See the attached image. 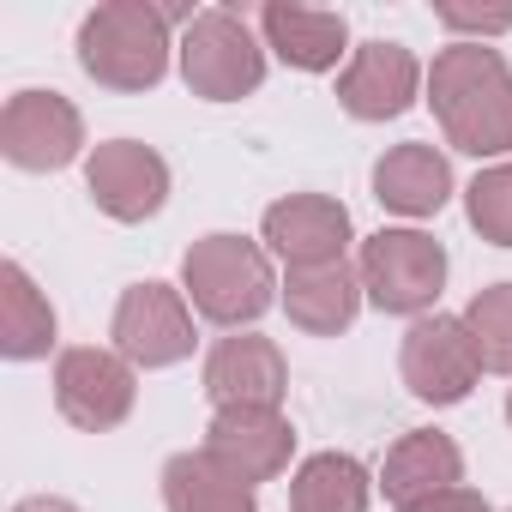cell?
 Masks as SVG:
<instances>
[{
    "mask_svg": "<svg viewBox=\"0 0 512 512\" xmlns=\"http://www.w3.org/2000/svg\"><path fill=\"white\" fill-rule=\"evenodd\" d=\"M428 103L452 151L500 157L512 151V67L500 49L452 43L428 67Z\"/></svg>",
    "mask_w": 512,
    "mask_h": 512,
    "instance_id": "cell-1",
    "label": "cell"
},
{
    "mask_svg": "<svg viewBox=\"0 0 512 512\" xmlns=\"http://www.w3.org/2000/svg\"><path fill=\"white\" fill-rule=\"evenodd\" d=\"M181 13L145 0H109L79 25V67L109 91H151L169 73V25Z\"/></svg>",
    "mask_w": 512,
    "mask_h": 512,
    "instance_id": "cell-2",
    "label": "cell"
},
{
    "mask_svg": "<svg viewBox=\"0 0 512 512\" xmlns=\"http://www.w3.org/2000/svg\"><path fill=\"white\" fill-rule=\"evenodd\" d=\"M181 284L193 314H205L211 326H253L272 302H278V278L272 260L241 235H205L187 247L181 260Z\"/></svg>",
    "mask_w": 512,
    "mask_h": 512,
    "instance_id": "cell-3",
    "label": "cell"
},
{
    "mask_svg": "<svg viewBox=\"0 0 512 512\" xmlns=\"http://www.w3.org/2000/svg\"><path fill=\"white\" fill-rule=\"evenodd\" d=\"M181 79L193 97L205 103H235L247 91H260L266 79V43L253 37V25L229 7H211L199 19H187L181 37Z\"/></svg>",
    "mask_w": 512,
    "mask_h": 512,
    "instance_id": "cell-4",
    "label": "cell"
},
{
    "mask_svg": "<svg viewBox=\"0 0 512 512\" xmlns=\"http://www.w3.org/2000/svg\"><path fill=\"white\" fill-rule=\"evenodd\" d=\"M356 272L380 314H428L446 290V247L422 229H380L362 241Z\"/></svg>",
    "mask_w": 512,
    "mask_h": 512,
    "instance_id": "cell-5",
    "label": "cell"
},
{
    "mask_svg": "<svg viewBox=\"0 0 512 512\" xmlns=\"http://www.w3.org/2000/svg\"><path fill=\"white\" fill-rule=\"evenodd\" d=\"M115 356H127L133 368H175L193 356V314L187 296L169 284H133L115 302Z\"/></svg>",
    "mask_w": 512,
    "mask_h": 512,
    "instance_id": "cell-6",
    "label": "cell"
},
{
    "mask_svg": "<svg viewBox=\"0 0 512 512\" xmlns=\"http://www.w3.org/2000/svg\"><path fill=\"white\" fill-rule=\"evenodd\" d=\"M398 374H404V386H410L422 404H458V398H470L482 362H476V344H470L464 320H458V314H422V320L404 332Z\"/></svg>",
    "mask_w": 512,
    "mask_h": 512,
    "instance_id": "cell-7",
    "label": "cell"
},
{
    "mask_svg": "<svg viewBox=\"0 0 512 512\" xmlns=\"http://www.w3.org/2000/svg\"><path fill=\"white\" fill-rule=\"evenodd\" d=\"M133 362L109 356V350H67L55 362V410L85 428V434H109L133 416Z\"/></svg>",
    "mask_w": 512,
    "mask_h": 512,
    "instance_id": "cell-8",
    "label": "cell"
},
{
    "mask_svg": "<svg viewBox=\"0 0 512 512\" xmlns=\"http://www.w3.org/2000/svg\"><path fill=\"white\" fill-rule=\"evenodd\" d=\"M85 145V121L61 91H19L7 109H0V151H7L13 169H67Z\"/></svg>",
    "mask_w": 512,
    "mask_h": 512,
    "instance_id": "cell-9",
    "label": "cell"
},
{
    "mask_svg": "<svg viewBox=\"0 0 512 512\" xmlns=\"http://www.w3.org/2000/svg\"><path fill=\"white\" fill-rule=\"evenodd\" d=\"M85 187H91V199H97L103 217H115V223H145V217H157L163 199H169V163H163L151 145H139V139H109V145L91 151Z\"/></svg>",
    "mask_w": 512,
    "mask_h": 512,
    "instance_id": "cell-10",
    "label": "cell"
},
{
    "mask_svg": "<svg viewBox=\"0 0 512 512\" xmlns=\"http://www.w3.org/2000/svg\"><path fill=\"white\" fill-rule=\"evenodd\" d=\"M205 392L217 410H278L290 392V368L284 350L260 332H235L217 338L205 356Z\"/></svg>",
    "mask_w": 512,
    "mask_h": 512,
    "instance_id": "cell-11",
    "label": "cell"
},
{
    "mask_svg": "<svg viewBox=\"0 0 512 512\" xmlns=\"http://www.w3.org/2000/svg\"><path fill=\"white\" fill-rule=\"evenodd\" d=\"M266 241L290 272H314V266H344L350 247V211L326 193H290L278 205H266Z\"/></svg>",
    "mask_w": 512,
    "mask_h": 512,
    "instance_id": "cell-12",
    "label": "cell"
},
{
    "mask_svg": "<svg viewBox=\"0 0 512 512\" xmlns=\"http://www.w3.org/2000/svg\"><path fill=\"white\" fill-rule=\"evenodd\" d=\"M205 452L253 488V482H272V476L290 470L296 428H290L284 410H217L211 428H205Z\"/></svg>",
    "mask_w": 512,
    "mask_h": 512,
    "instance_id": "cell-13",
    "label": "cell"
},
{
    "mask_svg": "<svg viewBox=\"0 0 512 512\" xmlns=\"http://www.w3.org/2000/svg\"><path fill=\"white\" fill-rule=\"evenodd\" d=\"M416 85H422V67L404 43H362L338 73V103L356 121H392L416 103Z\"/></svg>",
    "mask_w": 512,
    "mask_h": 512,
    "instance_id": "cell-14",
    "label": "cell"
},
{
    "mask_svg": "<svg viewBox=\"0 0 512 512\" xmlns=\"http://www.w3.org/2000/svg\"><path fill=\"white\" fill-rule=\"evenodd\" d=\"M260 37H266V49H278L284 67L326 73V67H338V55L350 43V25H344V13H320V7H290V0H272V7H260Z\"/></svg>",
    "mask_w": 512,
    "mask_h": 512,
    "instance_id": "cell-15",
    "label": "cell"
},
{
    "mask_svg": "<svg viewBox=\"0 0 512 512\" xmlns=\"http://www.w3.org/2000/svg\"><path fill=\"white\" fill-rule=\"evenodd\" d=\"M374 199L398 217H434L452 199V163L434 145H392L374 163Z\"/></svg>",
    "mask_w": 512,
    "mask_h": 512,
    "instance_id": "cell-16",
    "label": "cell"
},
{
    "mask_svg": "<svg viewBox=\"0 0 512 512\" xmlns=\"http://www.w3.org/2000/svg\"><path fill=\"white\" fill-rule=\"evenodd\" d=\"M464 482V452L440 434V428H416L404 434L392 452H386V470H380V488L392 506H410L422 494H440V488H458Z\"/></svg>",
    "mask_w": 512,
    "mask_h": 512,
    "instance_id": "cell-17",
    "label": "cell"
},
{
    "mask_svg": "<svg viewBox=\"0 0 512 512\" xmlns=\"http://www.w3.org/2000/svg\"><path fill=\"white\" fill-rule=\"evenodd\" d=\"M356 308H362V272L350 266H314V272H290L284 284V314L314 332V338H338L356 326Z\"/></svg>",
    "mask_w": 512,
    "mask_h": 512,
    "instance_id": "cell-18",
    "label": "cell"
},
{
    "mask_svg": "<svg viewBox=\"0 0 512 512\" xmlns=\"http://www.w3.org/2000/svg\"><path fill=\"white\" fill-rule=\"evenodd\" d=\"M163 506L169 512H253V488L241 476H229L205 446L199 452H175L163 464Z\"/></svg>",
    "mask_w": 512,
    "mask_h": 512,
    "instance_id": "cell-19",
    "label": "cell"
},
{
    "mask_svg": "<svg viewBox=\"0 0 512 512\" xmlns=\"http://www.w3.org/2000/svg\"><path fill=\"white\" fill-rule=\"evenodd\" d=\"M49 344H55V308L31 284V272L19 260H7L0 266V356L37 362V356H49Z\"/></svg>",
    "mask_w": 512,
    "mask_h": 512,
    "instance_id": "cell-20",
    "label": "cell"
},
{
    "mask_svg": "<svg viewBox=\"0 0 512 512\" xmlns=\"http://www.w3.org/2000/svg\"><path fill=\"white\" fill-rule=\"evenodd\" d=\"M374 482L350 452H314L290 476V512H368Z\"/></svg>",
    "mask_w": 512,
    "mask_h": 512,
    "instance_id": "cell-21",
    "label": "cell"
},
{
    "mask_svg": "<svg viewBox=\"0 0 512 512\" xmlns=\"http://www.w3.org/2000/svg\"><path fill=\"white\" fill-rule=\"evenodd\" d=\"M470 344H476V362L488 374H512V284H488L470 296V308L458 314Z\"/></svg>",
    "mask_w": 512,
    "mask_h": 512,
    "instance_id": "cell-22",
    "label": "cell"
},
{
    "mask_svg": "<svg viewBox=\"0 0 512 512\" xmlns=\"http://www.w3.org/2000/svg\"><path fill=\"white\" fill-rule=\"evenodd\" d=\"M464 205H470V223H476V235H482V241L512 247V163L482 169V175L470 181Z\"/></svg>",
    "mask_w": 512,
    "mask_h": 512,
    "instance_id": "cell-23",
    "label": "cell"
},
{
    "mask_svg": "<svg viewBox=\"0 0 512 512\" xmlns=\"http://www.w3.org/2000/svg\"><path fill=\"white\" fill-rule=\"evenodd\" d=\"M398 512H488V500L476 494V488H440V494H422V500H410V506H398Z\"/></svg>",
    "mask_w": 512,
    "mask_h": 512,
    "instance_id": "cell-24",
    "label": "cell"
},
{
    "mask_svg": "<svg viewBox=\"0 0 512 512\" xmlns=\"http://www.w3.org/2000/svg\"><path fill=\"white\" fill-rule=\"evenodd\" d=\"M440 25H446V31H476V37H500V31H512V13H464V7H440Z\"/></svg>",
    "mask_w": 512,
    "mask_h": 512,
    "instance_id": "cell-25",
    "label": "cell"
},
{
    "mask_svg": "<svg viewBox=\"0 0 512 512\" xmlns=\"http://www.w3.org/2000/svg\"><path fill=\"white\" fill-rule=\"evenodd\" d=\"M13 512H79L73 500H61V494H31V500H19Z\"/></svg>",
    "mask_w": 512,
    "mask_h": 512,
    "instance_id": "cell-26",
    "label": "cell"
},
{
    "mask_svg": "<svg viewBox=\"0 0 512 512\" xmlns=\"http://www.w3.org/2000/svg\"><path fill=\"white\" fill-rule=\"evenodd\" d=\"M506 422H512V398H506Z\"/></svg>",
    "mask_w": 512,
    "mask_h": 512,
    "instance_id": "cell-27",
    "label": "cell"
}]
</instances>
